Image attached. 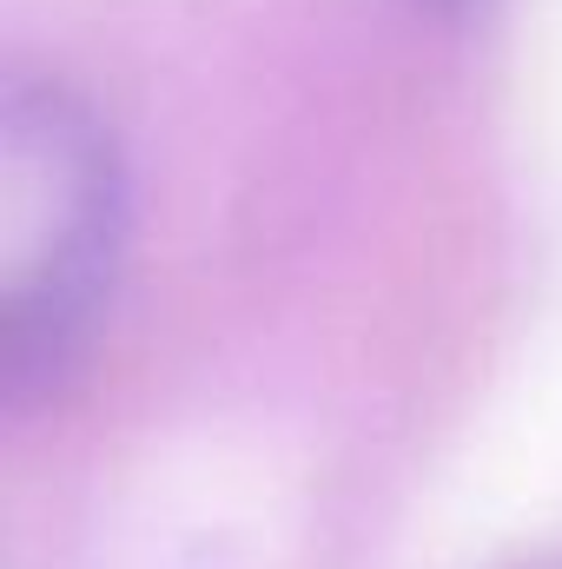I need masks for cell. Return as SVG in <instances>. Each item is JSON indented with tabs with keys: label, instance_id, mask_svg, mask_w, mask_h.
Wrapping results in <instances>:
<instances>
[{
	"label": "cell",
	"instance_id": "obj_2",
	"mask_svg": "<svg viewBox=\"0 0 562 569\" xmlns=\"http://www.w3.org/2000/svg\"><path fill=\"white\" fill-rule=\"evenodd\" d=\"M510 569H562V550H550V557H530V563H510Z\"/></svg>",
	"mask_w": 562,
	"mask_h": 569
},
{
	"label": "cell",
	"instance_id": "obj_1",
	"mask_svg": "<svg viewBox=\"0 0 562 569\" xmlns=\"http://www.w3.org/2000/svg\"><path fill=\"white\" fill-rule=\"evenodd\" d=\"M127 166L100 107L53 67L0 80V385L27 411L73 378L120 279Z\"/></svg>",
	"mask_w": 562,
	"mask_h": 569
},
{
	"label": "cell",
	"instance_id": "obj_3",
	"mask_svg": "<svg viewBox=\"0 0 562 569\" xmlns=\"http://www.w3.org/2000/svg\"><path fill=\"white\" fill-rule=\"evenodd\" d=\"M411 7H430V13H456V7H470V0H411Z\"/></svg>",
	"mask_w": 562,
	"mask_h": 569
}]
</instances>
